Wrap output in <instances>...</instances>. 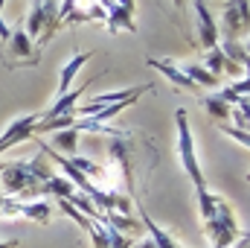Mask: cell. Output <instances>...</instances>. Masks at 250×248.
Segmentation results:
<instances>
[{"instance_id":"cell-1","label":"cell","mask_w":250,"mask_h":248,"mask_svg":"<svg viewBox=\"0 0 250 248\" xmlns=\"http://www.w3.org/2000/svg\"><path fill=\"white\" fill-rule=\"evenodd\" d=\"M198 207H201V219H204V228H207V240L212 243V248H227V246H233L239 237H245L239 231V222L233 216V207L218 193H212L209 187L207 190H198Z\"/></svg>"},{"instance_id":"cell-2","label":"cell","mask_w":250,"mask_h":248,"mask_svg":"<svg viewBox=\"0 0 250 248\" xmlns=\"http://www.w3.org/2000/svg\"><path fill=\"white\" fill-rule=\"evenodd\" d=\"M175 123H178V158L187 170V175L195 184V193L198 190H207V178L201 173V164H198V152H195V137H192V128H189V117L184 108L175 111Z\"/></svg>"},{"instance_id":"cell-3","label":"cell","mask_w":250,"mask_h":248,"mask_svg":"<svg viewBox=\"0 0 250 248\" xmlns=\"http://www.w3.org/2000/svg\"><path fill=\"white\" fill-rule=\"evenodd\" d=\"M192 9H195V24H198V47L204 53H209L221 44V29H218L215 15L209 12V6L204 0H192Z\"/></svg>"},{"instance_id":"cell-4","label":"cell","mask_w":250,"mask_h":248,"mask_svg":"<svg viewBox=\"0 0 250 248\" xmlns=\"http://www.w3.org/2000/svg\"><path fill=\"white\" fill-rule=\"evenodd\" d=\"M6 64L15 67V64H35L38 62V47L29 41V35L23 32V26L12 29L9 38H6Z\"/></svg>"},{"instance_id":"cell-5","label":"cell","mask_w":250,"mask_h":248,"mask_svg":"<svg viewBox=\"0 0 250 248\" xmlns=\"http://www.w3.org/2000/svg\"><path fill=\"white\" fill-rule=\"evenodd\" d=\"M146 91H151V85H137V88H128V91L96 94V97H90L84 105H76L73 114H76V117H90V114H93L96 108H102V105H114V102H125V99H140V94H146Z\"/></svg>"},{"instance_id":"cell-6","label":"cell","mask_w":250,"mask_h":248,"mask_svg":"<svg viewBox=\"0 0 250 248\" xmlns=\"http://www.w3.org/2000/svg\"><path fill=\"white\" fill-rule=\"evenodd\" d=\"M224 32L227 41H236L239 35H248V24H250V12H248V0H227L224 3Z\"/></svg>"},{"instance_id":"cell-7","label":"cell","mask_w":250,"mask_h":248,"mask_svg":"<svg viewBox=\"0 0 250 248\" xmlns=\"http://www.w3.org/2000/svg\"><path fill=\"white\" fill-rule=\"evenodd\" d=\"M41 120V114H26V117H18L15 123L9 125L3 134H0V155L6 152V149H12V146H18V143H23V140H29V137H35V125Z\"/></svg>"},{"instance_id":"cell-8","label":"cell","mask_w":250,"mask_h":248,"mask_svg":"<svg viewBox=\"0 0 250 248\" xmlns=\"http://www.w3.org/2000/svg\"><path fill=\"white\" fill-rule=\"evenodd\" d=\"M134 207L140 210V216H137V219L143 222V228H146V234L154 240V246H157V248H181L175 240H172V234H169V231H163V228H160L148 213H146V207H143V201H140L137 196H134Z\"/></svg>"},{"instance_id":"cell-9","label":"cell","mask_w":250,"mask_h":248,"mask_svg":"<svg viewBox=\"0 0 250 248\" xmlns=\"http://www.w3.org/2000/svg\"><path fill=\"white\" fill-rule=\"evenodd\" d=\"M148 67H154V70H160L178 91H198L195 85H192V79H189L187 73H184V67H175L172 62H166V59H148Z\"/></svg>"},{"instance_id":"cell-10","label":"cell","mask_w":250,"mask_h":248,"mask_svg":"<svg viewBox=\"0 0 250 248\" xmlns=\"http://www.w3.org/2000/svg\"><path fill=\"white\" fill-rule=\"evenodd\" d=\"M204 62H207L204 67H207V70H209L212 76H218V79H221V73H227V76H239V73H242V76H245V70H242L239 64H233V62H230V59H227V56L221 53V47L209 50Z\"/></svg>"},{"instance_id":"cell-11","label":"cell","mask_w":250,"mask_h":248,"mask_svg":"<svg viewBox=\"0 0 250 248\" xmlns=\"http://www.w3.org/2000/svg\"><path fill=\"white\" fill-rule=\"evenodd\" d=\"M87 88H90V82H84V85H82V88H76V91H67V94H62V97H59V99H56V102H53V105H50L41 117H64V114H73V108H76L79 97H82Z\"/></svg>"},{"instance_id":"cell-12","label":"cell","mask_w":250,"mask_h":248,"mask_svg":"<svg viewBox=\"0 0 250 248\" xmlns=\"http://www.w3.org/2000/svg\"><path fill=\"white\" fill-rule=\"evenodd\" d=\"M90 59H93V53H76V56H73L70 62L64 64V67H62V73H59V97L70 91V85H73L76 73H79V70H82L84 64L90 62Z\"/></svg>"},{"instance_id":"cell-13","label":"cell","mask_w":250,"mask_h":248,"mask_svg":"<svg viewBox=\"0 0 250 248\" xmlns=\"http://www.w3.org/2000/svg\"><path fill=\"white\" fill-rule=\"evenodd\" d=\"M76 146H79V128L70 125V128H62V131H53V152H59L64 158H73L76 155Z\"/></svg>"},{"instance_id":"cell-14","label":"cell","mask_w":250,"mask_h":248,"mask_svg":"<svg viewBox=\"0 0 250 248\" xmlns=\"http://www.w3.org/2000/svg\"><path fill=\"white\" fill-rule=\"evenodd\" d=\"M184 73L192 79V85H195V88H218V85H221V79H218V76H212L204 64H187V67H184Z\"/></svg>"},{"instance_id":"cell-15","label":"cell","mask_w":250,"mask_h":248,"mask_svg":"<svg viewBox=\"0 0 250 248\" xmlns=\"http://www.w3.org/2000/svg\"><path fill=\"white\" fill-rule=\"evenodd\" d=\"M105 24H108V29H111V32H120V29L134 32V29H137V26H134V15H131V12H125L123 6H114V9L105 15Z\"/></svg>"},{"instance_id":"cell-16","label":"cell","mask_w":250,"mask_h":248,"mask_svg":"<svg viewBox=\"0 0 250 248\" xmlns=\"http://www.w3.org/2000/svg\"><path fill=\"white\" fill-rule=\"evenodd\" d=\"M201 105L207 108V114H209L215 123H227V120H230V114H233V108H230L218 94H215V97H204V99H201Z\"/></svg>"},{"instance_id":"cell-17","label":"cell","mask_w":250,"mask_h":248,"mask_svg":"<svg viewBox=\"0 0 250 248\" xmlns=\"http://www.w3.org/2000/svg\"><path fill=\"white\" fill-rule=\"evenodd\" d=\"M73 193H76V187L70 184L64 175H53L50 181L41 184V196H56V198H64V201H67Z\"/></svg>"},{"instance_id":"cell-18","label":"cell","mask_w":250,"mask_h":248,"mask_svg":"<svg viewBox=\"0 0 250 248\" xmlns=\"http://www.w3.org/2000/svg\"><path fill=\"white\" fill-rule=\"evenodd\" d=\"M218 47H221V53H224L233 64H239L242 70H248L250 56H248V44H245V41H242V44H239V41H227V44H218Z\"/></svg>"},{"instance_id":"cell-19","label":"cell","mask_w":250,"mask_h":248,"mask_svg":"<svg viewBox=\"0 0 250 248\" xmlns=\"http://www.w3.org/2000/svg\"><path fill=\"white\" fill-rule=\"evenodd\" d=\"M26 170H29V173H32V178H35V181H41V184H44V181H50V178L56 175V173H53V167H50V161L44 158V152H41V155H35V158L26 164Z\"/></svg>"},{"instance_id":"cell-20","label":"cell","mask_w":250,"mask_h":248,"mask_svg":"<svg viewBox=\"0 0 250 248\" xmlns=\"http://www.w3.org/2000/svg\"><path fill=\"white\" fill-rule=\"evenodd\" d=\"M134 102H137V99H125V102H114V105H102V108H96V111L90 114V120H96V123L105 125L108 120H111V117L123 114L125 108H128V105H134Z\"/></svg>"},{"instance_id":"cell-21","label":"cell","mask_w":250,"mask_h":248,"mask_svg":"<svg viewBox=\"0 0 250 248\" xmlns=\"http://www.w3.org/2000/svg\"><path fill=\"white\" fill-rule=\"evenodd\" d=\"M218 128L224 131V134H230V137H236L245 149L250 146V134H248V128H239V125H227V123H218Z\"/></svg>"},{"instance_id":"cell-22","label":"cell","mask_w":250,"mask_h":248,"mask_svg":"<svg viewBox=\"0 0 250 248\" xmlns=\"http://www.w3.org/2000/svg\"><path fill=\"white\" fill-rule=\"evenodd\" d=\"M3 3H6V0H0V41L6 44V38H9V32H12V29H9V26H6V21H3Z\"/></svg>"},{"instance_id":"cell-23","label":"cell","mask_w":250,"mask_h":248,"mask_svg":"<svg viewBox=\"0 0 250 248\" xmlns=\"http://www.w3.org/2000/svg\"><path fill=\"white\" fill-rule=\"evenodd\" d=\"M131 248H157V246H154V240H151V237H146V240H134Z\"/></svg>"},{"instance_id":"cell-24","label":"cell","mask_w":250,"mask_h":248,"mask_svg":"<svg viewBox=\"0 0 250 248\" xmlns=\"http://www.w3.org/2000/svg\"><path fill=\"white\" fill-rule=\"evenodd\" d=\"M248 234H245V237H239V240H236V243H233V246H227V248H248Z\"/></svg>"},{"instance_id":"cell-25","label":"cell","mask_w":250,"mask_h":248,"mask_svg":"<svg viewBox=\"0 0 250 248\" xmlns=\"http://www.w3.org/2000/svg\"><path fill=\"white\" fill-rule=\"evenodd\" d=\"M0 248H18V240H6V243H0Z\"/></svg>"},{"instance_id":"cell-26","label":"cell","mask_w":250,"mask_h":248,"mask_svg":"<svg viewBox=\"0 0 250 248\" xmlns=\"http://www.w3.org/2000/svg\"><path fill=\"white\" fill-rule=\"evenodd\" d=\"M172 3H175V9H184L187 6V0H172Z\"/></svg>"},{"instance_id":"cell-27","label":"cell","mask_w":250,"mask_h":248,"mask_svg":"<svg viewBox=\"0 0 250 248\" xmlns=\"http://www.w3.org/2000/svg\"><path fill=\"white\" fill-rule=\"evenodd\" d=\"M47 0H29V6H44Z\"/></svg>"}]
</instances>
